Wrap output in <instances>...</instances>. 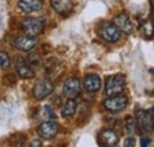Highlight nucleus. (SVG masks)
I'll return each mask as SVG.
<instances>
[{
    "instance_id": "7",
    "label": "nucleus",
    "mask_w": 154,
    "mask_h": 147,
    "mask_svg": "<svg viewBox=\"0 0 154 147\" xmlns=\"http://www.w3.org/2000/svg\"><path fill=\"white\" fill-rule=\"evenodd\" d=\"M58 129H59V126L55 121H45L43 122L40 126L38 127L37 132H38L39 136L42 139H45V140H51L56 136V134L58 133Z\"/></svg>"
},
{
    "instance_id": "20",
    "label": "nucleus",
    "mask_w": 154,
    "mask_h": 147,
    "mask_svg": "<svg viewBox=\"0 0 154 147\" xmlns=\"http://www.w3.org/2000/svg\"><path fill=\"white\" fill-rule=\"evenodd\" d=\"M27 62L30 67H35V68H39L42 65V58L39 57L38 54H31L27 57Z\"/></svg>"
},
{
    "instance_id": "10",
    "label": "nucleus",
    "mask_w": 154,
    "mask_h": 147,
    "mask_svg": "<svg viewBox=\"0 0 154 147\" xmlns=\"http://www.w3.org/2000/svg\"><path fill=\"white\" fill-rule=\"evenodd\" d=\"M37 43H38V40L36 37L26 35V36L18 37L14 42V46L20 51H30L37 45Z\"/></svg>"
},
{
    "instance_id": "8",
    "label": "nucleus",
    "mask_w": 154,
    "mask_h": 147,
    "mask_svg": "<svg viewBox=\"0 0 154 147\" xmlns=\"http://www.w3.org/2000/svg\"><path fill=\"white\" fill-rule=\"evenodd\" d=\"M79 92H81V82H79V80L72 77V78H69V80L65 81V83L63 86L64 96H66L68 99H75L76 96L79 95Z\"/></svg>"
},
{
    "instance_id": "11",
    "label": "nucleus",
    "mask_w": 154,
    "mask_h": 147,
    "mask_svg": "<svg viewBox=\"0 0 154 147\" xmlns=\"http://www.w3.org/2000/svg\"><path fill=\"white\" fill-rule=\"evenodd\" d=\"M44 1L43 0H19L18 7L23 12L26 13H32V12H38L43 8Z\"/></svg>"
},
{
    "instance_id": "14",
    "label": "nucleus",
    "mask_w": 154,
    "mask_h": 147,
    "mask_svg": "<svg viewBox=\"0 0 154 147\" xmlns=\"http://www.w3.org/2000/svg\"><path fill=\"white\" fill-rule=\"evenodd\" d=\"M51 7L59 14H66L72 10L71 0H51Z\"/></svg>"
},
{
    "instance_id": "21",
    "label": "nucleus",
    "mask_w": 154,
    "mask_h": 147,
    "mask_svg": "<svg viewBox=\"0 0 154 147\" xmlns=\"http://www.w3.org/2000/svg\"><path fill=\"white\" fill-rule=\"evenodd\" d=\"M43 116H44L45 120H55L56 119V114L50 106H44L43 107Z\"/></svg>"
},
{
    "instance_id": "17",
    "label": "nucleus",
    "mask_w": 154,
    "mask_h": 147,
    "mask_svg": "<svg viewBox=\"0 0 154 147\" xmlns=\"http://www.w3.org/2000/svg\"><path fill=\"white\" fill-rule=\"evenodd\" d=\"M141 32L147 37V38H152L154 35V24L152 20H145L141 23Z\"/></svg>"
},
{
    "instance_id": "24",
    "label": "nucleus",
    "mask_w": 154,
    "mask_h": 147,
    "mask_svg": "<svg viewBox=\"0 0 154 147\" xmlns=\"http://www.w3.org/2000/svg\"><path fill=\"white\" fill-rule=\"evenodd\" d=\"M30 146L31 147H40V146H43V142L40 141V140H33L31 144H30Z\"/></svg>"
},
{
    "instance_id": "5",
    "label": "nucleus",
    "mask_w": 154,
    "mask_h": 147,
    "mask_svg": "<svg viewBox=\"0 0 154 147\" xmlns=\"http://www.w3.org/2000/svg\"><path fill=\"white\" fill-rule=\"evenodd\" d=\"M127 97L125 96H120V95H115V96H109L108 99H106L103 101V106L104 108L108 110V111H112V113H117V111H121L127 107Z\"/></svg>"
},
{
    "instance_id": "19",
    "label": "nucleus",
    "mask_w": 154,
    "mask_h": 147,
    "mask_svg": "<svg viewBox=\"0 0 154 147\" xmlns=\"http://www.w3.org/2000/svg\"><path fill=\"white\" fill-rule=\"evenodd\" d=\"M10 67H11V59H10L8 55L5 51H1L0 50V68L4 69V70H6Z\"/></svg>"
},
{
    "instance_id": "18",
    "label": "nucleus",
    "mask_w": 154,
    "mask_h": 147,
    "mask_svg": "<svg viewBox=\"0 0 154 147\" xmlns=\"http://www.w3.org/2000/svg\"><path fill=\"white\" fill-rule=\"evenodd\" d=\"M125 128L128 134H134L136 132V121L132 116H127L125 120Z\"/></svg>"
},
{
    "instance_id": "1",
    "label": "nucleus",
    "mask_w": 154,
    "mask_h": 147,
    "mask_svg": "<svg viewBox=\"0 0 154 147\" xmlns=\"http://www.w3.org/2000/svg\"><path fill=\"white\" fill-rule=\"evenodd\" d=\"M126 87V80L122 75H112L106 81V94L108 96L120 95Z\"/></svg>"
},
{
    "instance_id": "16",
    "label": "nucleus",
    "mask_w": 154,
    "mask_h": 147,
    "mask_svg": "<svg viewBox=\"0 0 154 147\" xmlns=\"http://www.w3.org/2000/svg\"><path fill=\"white\" fill-rule=\"evenodd\" d=\"M76 108H77V102L74 99H69L66 101V103L64 105V107L62 108L60 114H62L63 117H70V116H72L75 114Z\"/></svg>"
},
{
    "instance_id": "13",
    "label": "nucleus",
    "mask_w": 154,
    "mask_h": 147,
    "mask_svg": "<svg viewBox=\"0 0 154 147\" xmlns=\"http://www.w3.org/2000/svg\"><path fill=\"white\" fill-rule=\"evenodd\" d=\"M83 84H84V88H85L87 92H98L100 88H101V78L95 74H90V75L85 76V78L83 81Z\"/></svg>"
},
{
    "instance_id": "22",
    "label": "nucleus",
    "mask_w": 154,
    "mask_h": 147,
    "mask_svg": "<svg viewBox=\"0 0 154 147\" xmlns=\"http://www.w3.org/2000/svg\"><path fill=\"white\" fill-rule=\"evenodd\" d=\"M126 147H133L135 146V140H134V138L133 136H129V138H127L126 140H125V144H123Z\"/></svg>"
},
{
    "instance_id": "23",
    "label": "nucleus",
    "mask_w": 154,
    "mask_h": 147,
    "mask_svg": "<svg viewBox=\"0 0 154 147\" xmlns=\"http://www.w3.org/2000/svg\"><path fill=\"white\" fill-rule=\"evenodd\" d=\"M140 144H141L142 147H146V146H148V145H151V140H149L148 138H142L141 141H140Z\"/></svg>"
},
{
    "instance_id": "6",
    "label": "nucleus",
    "mask_w": 154,
    "mask_h": 147,
    "mask_svg": "<svg viewBox=\"0 0 154 147\" xmlns=\"http://www.w3.org/2000/svg\"><path fill=\"white\" fill-rule=\"evenodd\" d=\"M136 121L139 124L140 129L143 133H148L151 132L154 127V120L153 116L151 115V113L146 111L143 109H137L136 110Z\"/></svg>"
},
{
    "instance_id": "25",
    "label": "nucleus",
    "mask_w": 154,
    "mask_h": 147,
    "mask_svg": "<svg viewBox=\"0 0 154 147\" xmlns=\"http://www.w3.org/2000/svg\"><path fill=\"white\" fill-rule=\"evenodd\" d=\"M149 73H151V74H152V75L154 76V68H152V69H149Z\"/></svg>"
},
{
    "instance_id": "2",
    "label": "nucleus",
    "mask_w": 154,
    "mask_h": 147,
    "mask_svg": "<svg viewBox=\"0 0 154 147\" xmlns=\"http://www.w3.org/2000/svg\"><path fill=\"white\" fill-rule=\"evenodd\" d=\"M21 29L27 36L36 37L44 30V23L39 18H25L21 23Z\"/></svg>"
},
{
    "instance_id": "3",
    "label": "nucleus",
    "mask_w": 154,
    "mask_h": 147,
    "mask_svg": "<svg viewBox=\"0 0 154 147\" xmlns=\"http://www.w3.org/2000/svg\"><path fill=\"white\" fill-rule=\"evenodd\" d=\"M120 29L113 23H103L98 30V33L101 38H103L108 43H115L120 39Z\"/></svg>"
},
{
    "instance_id": "9",
    "label": "nucleus",
    "mask_w": 154,
    "mask_h": 147,
    "mask_svg": "<svg viewBox=\"0 0 154 147\" xmlns=\"http://www.w3.org/2000/svg\"><path fill=\"white\" fill-rule=\"evenodd\" d=\"M114 24H115L121 31H123L127 35H132L134 32V25H133L132 20L129 18V16L126 14V13L117 14L115 18H114Z\"/></svg>"
},
{
    "instance_id": "4",
    "label": "nucleus",
    "mask_w": 154,
    "mask_h": 147,
    "mask_svg": "<svg viewBox=\"0 0 154 147\" xmlns=\"http://www.w3.org/2000/svg\"><path fill=\"white\" fill-rule=\"evenodd\" d=\"M54 89H55V86L50 80H48V78L39 80L33 87V97L38 101L44 100L50 94H52Z\"/></svg>"
},
{
    "instance_id": "15",
    "label": "nucleus",
    "mask_w": 154,
    "mask_h": 147,
    "mask_svg": "<svg viewBox=\"0 0 154 147\" xmlns=\"http://www.w3.org/2000/svg\"><path fill=\"white\" fill-rule=\"evenodd\" d=\"M17 73L19 74V76L24 80H30V78L35 77L33 70L23 58H18V61H17Z\"/></svg>"
},
{
    "instance_id": "12",
    "label": "nucleus",
    "mask_w": 154,
    "mask_h": 147,
    "mask_svg": "<svg viewBox=\"0 0 154 147\" xmlns=\"http://www.w3.org/2000/svg\"><path fill=\"white\" fill-rule=\"evenodd\" d=\"M98 140L103 146H115L119 142V136L112 129H103L98 135Z\"/></svg>"
},
{
    "instance_id": "26",
    "label": "nucleus",
    "mask_w": 154,
    "mask_h": 147,
    "mask_svg": "<svg viewBox=\"0 0 154 147\" xmlns=\"http://www.w3.org/2000/svg\"><path fill=\"white\" fill-rule=\"evenodd\" d=\"M153 95H154V90H153Z\"/></svg>"
}]
</instances>
